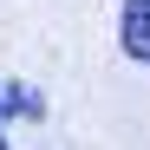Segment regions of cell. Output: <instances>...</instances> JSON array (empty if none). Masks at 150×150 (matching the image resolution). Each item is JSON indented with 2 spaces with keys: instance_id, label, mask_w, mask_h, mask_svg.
Segmentation results:
<instances>
[{
  "instance_id": "6da1fadb",
  "label": "cell",
  "mask_w": 150,
  "mask_h": 150,
  "mask_svg": "<svg viewBox=\"0 0 150 150\" xmlns=\"http://www.w3.org/2000/svg\"><path fill=\"white\" fill-rule=\"evenodd\" d=\"M13 117H46V98L26 79H0V150H7V124Z\"/></svg>"
},
{
  "instance_id": "7a4b0ae2",
  "label": "cell",
  "mask_w": 150,
  "mask_h": 150,
  "mask_svg": "<svg viewBox=\"0 0 150 150\" xmlns=\"http://www.w3.org/2000/svg\"><path fill=\"white\" fill-rule=\"evenodd\" d=\"M117 39H124V59L150 65V0H124V20H117Z\"/></svg>"
}]
</instances>
